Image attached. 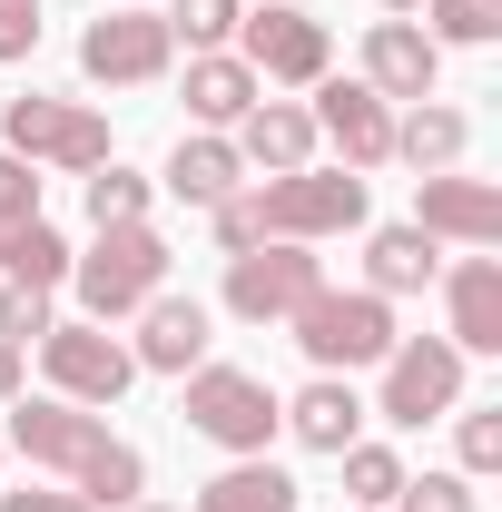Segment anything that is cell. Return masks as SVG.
Wrapping results in <instances>:
<instances>
[{
  "instance_id": "1",
  "label": "cell",
  "mask_w": 502,
  "mask_h": 512,
  "mask_svg": "<svg viewBox=\"0 0 502 512\" xmlns=\"http://www.w3.org/2000/svg\"><path fill=\"white\" fill-rule=\"evenodd\" d=\"M69 286H79V316L89 325H128L168 286V237L158 227H99L89 247L69 256Z\"/></svg>"
},
{
  "instance_id": "2",
  "label": "cell",
  "mask_w": 502,
  "mask_h": 512,
  "mask_svg": "<svg viewBox=\"0 0 502 512\" xmlns=\"http://www.w3.org/2000/svg\"><path fill=\"white\" fill-rule=\"evenodd\" d=\"M0 148L30 158V168H60V178H89V168L119 158L109 119H99L89 99H50V89H20V99L0 109Z\"/></svg>"
},
{
  "instance_id": "3",
  "label": "cell",
  "mask_w": 502,
  "mask_h": 512,
  "mask_svg": "<svg viewBox=\"0 0 502 512\" xmlns=\"http://www.w3.org/2000/svg\"><path fill=\"white\" fill-rule=\"evenodd\" d=\"M286 325H296L315 375H365V365L394 355V306H384L375 286H315Z\"/></svg>"
},
{
  "instance_id": "4",
  "label": "cell",
  "mask_w": 502,
  "mask_h": 512,
  "mask_svg": "<svg viewBox=\"0 0 502 512\" xmlns=\"http://www.w3.org/2000/svg\"><path fill=\"white\" fill-rule=\"evenodd\" d=\"M178 414H188L197 444H217V453H266L286 434L276 384L247 375V365H197V375H178Z\"/></svg>"
},
{
  "instance_id": "5",
  "label": "cell",
  "mask_w": 502,
  "mask_h": 512,
  "mask_svg": "<svg viewBox=\"0 0 502 512\" xmlns=\"http://www.w3.org/2000/svg\"><path fill=\"white\" fill-rule=\"evenodd\" d=\"M256 227L286 237V247L355 237V227H365V178H355V168H286V178L256 188Z\"/></svg>"
},
{
  "instance_id": "6",
  "label": "cell",
  "mask_w": 502,
  "mask_h": 512,
  "mask_svg": "<svg viewBox=\"0 0 502 512\" xmlns=\"http://www.w3.org/2000/svg\"><path fill=\"white\" fill-rule=\"evenodd\" d=\"M463 365H473V355H453V335H394L384 394L365 414H384L394 434H424V424H443V414L463 404Z\"/></svg>"
},
{
  "instance_id": "7",
  "label": "cell",
  "mask_w": 502,
  "mask_h": 512,
  "mask_svg": "<svg viewBox=\"0 0 502 512\" xmlns=\"http://www.w3.org/2000/svg\"><path fill=\"white\" fill-rule=\"evenodd\" d=\"M0 414H10V434H0V444L20 453V463H40V473H60V483H79V473L109 453V414H89V404L20 394V404H0Z\"/></svg>"
},
{
  "instance_id": "8",
  "label": "cell",
  "mask_w": 502,
  "mask_h": 512,
  "mask_svg": "<svg viewBox=\"0 0 502 512\" xmlns=\"http://www.w3.org/2000/svg\"><path fill=\"white\" fill-rule=\"evenodd\" d=\"M237 60H247L266 89H315L325 60H335V40H325V20L296 10V0H256L247 20H237Z\"/></svg>"
},
{
  "instance_id": "9",
  "label": "cell",
  "mask_w": 502,
  "mask_h": 512,
  "mask_svg": "<svg viewBox=\"0 0 502 512\" xmlns=\"http://www.w3.org/2000/svg\"><path fill=\"white\" fill-rule=\"evenodd\" d=\"M40 375H50V394H60V404H89V414H109L128 384H138V355H128L109 325L79 316V325H50V335H40Z\"/></svg>"
},
{
  "instance_id": "10",
  "label": "cell",
  "mask_w": 502,
  "mask_h": 512,
  "mask_svg": "<svg viewBox=\"0 0 502 512\" xmlns=\"http://www.w3.org/2000/svg\"><path fill=\"white\" fill-rule=\"evenodd\" d=\"M315 286H325V256H315V247H286V237L227 256V316H237V325H286Z\"/></svg>"
},
{
  "instance_id": "11",
  "label": "cell",
  "mask_w": 502,
  "mask_h": 512,
  "mask_svg": "<svg viewBox=\"0 0 502 512\" xmlns=\"http://www.w3.org/2000/svg\"><path fill=\"white\" fill-rule=\"evenodd\" d=\"M168 60H178V40H168L158 10H99L79 30V69L99 89H148V79H168Z\"/></svg>"
},
{
  "instance_id": "12",
  "label": "cell",
  "mask_w": 502,
  "mask_h": 512,
  "mask_svg": "<svg viewBox=\"0 0 502 512\" xmlns=\"http://www.w3.org/2000/svg\"><path fill=\"white\" fill-rule=\"evenodd\" d=\"M315 138L335 148V168H355V178H375L384 158H394V99H375L365 79H315Z\"/></svg>"
},
{
  "instance_id": "13",
  "label": "cell",
  "mask_w": 502,
  "mask_h": 512,
  "mask_svg": "<svg viewBox=\"0 0 502 512\" xmlns=\"http://www.w3.org/2000/svg\"><path fill=\"white\" fill-rule=\"evenodd\" d=\"M128 325H138V335H128L138 375H197V365H207V345H217V316H207L197 296H178V286H158Z\"/></svg>"
},
{
  "instance_id": "14",
  "label": "cell",
  "mask_w": 502,
  "mask_h": 512,
  "mask_svg": "<svg viewBox=\"0 0 502 512\" xmlns=\"http://www.w3.org/2000/svg\"><path fill=\"white\" fill-rule=\"evenodd\" d=\"M414 227L424 237H453V247H502V188L493 178H463V168H443V178H414Z\"/></svg>"
},
{
  "instance_id": "15",
  "label": "cell",
  "mask_w": 502,
  "mask_h": 512,
  "mask_svg": "<svg viewBox=\"0 0 502 512\" xmlns=\"http://www.w3.org/2000/svg\"><path fill=\"white\" fill-rule=\"evenodd\" d=\"M443 335H453V355H502V256H463V266H443Z\"/></svg>"
},
{
  "instance_id": "16",
  "label": "cell",
  "mask_w": 502,
  "mask_h": 512,
  "mask_svg": "<svg viewBox=\"0 0 502 512\" xmlns=\"http://www.w3.org/2000/svg\"><path fill=\"white\" fill-rule=\"evenodd\" d=\"M434 79H443V50L424 40V20H375L365 30V89L375 99H434Z\"/></svg>"
},
{
  "instance_id": "17",
  "label": "cell",
  "mask_w": 502,
  "mask_h": 512,
  "mask_svg": "<svg viewBox=\"0 0 502 512\" xmlns=\"http://www.w3.org/2000/svg\"><path fill=\"white\" fill-rule=\"evenodd\" d=\"M276 414H286V434H296L306 453L365 444V394H355V375H315L306 394H276Z\"/></svg>"
},
{
  "instance_id": "18",
  "label": "cell",
  "mask_w": 502,
  "mask_h": 512,
  "mask_svg": "<svg viewBox=\"0 0 502 512\" xmlns=\"http://www.w3.org/2000/svg\"><path fill=\"white\" fill-rule=\"evenodd\" d=\"M158 188L178 197V207H217V197H237V188H247V158H237V138L197 128V138H178V148H168Z\"/></svg>"
},
{
  "instance_id": "19",
  "label": "cell",
  "mask_w": 502,
  "mask_h": 512,
  "mask_svg": "<svg viewBox=\"0 0 502 512\" xmlns=\"http://www.w3.org/2000/svg\"><path fill=\"white\" fill-rule=\"evenodd\" d=\"M227 138H237V158H247V168H266V178L315 168V119L296 109V99H256V109L227 128Z\"/></svg>"
},
{
  "instance_id": "20",
  "label": "cell",
  "mask_w": 502,
  "mask_h": 512,
  "mask_svg": "<svg viewBox=\"0 0 502 512\" xmlns=\"http://www.w3.org/2000/svg\"><path fill=\"white\" fill-rule=\"evenodd\" d=\"M256 99H266V79H256L237 50H197V60H188V119H197V128H217V138H227Z\"/></svg>"
},
{
  "instance_id": "21",
  "label": "cell",
  "mask_w": 502,
  "mask_h": 512,
  "mask_svg": "<svg viewBox=\"0 0 502 512\" xmlns=\"http://www.w3.org/2000/svg\"><path fill=\"white\" fill-rule=\"evenodd\" d=\"M463 148H473V119H463L453 99H414V109L394 119V158H404L414 178H443V168H463Z\"/></svg>"
},
{
  "instance_id": "22",
  "label": "cell",
  "mask_w": 502,
  "mask_h": 512,
  "mask_svg": "<svg viewBox=\"0 0 502 512\" xmlns=\"http://www.w3.org/2000/svg\"><path fill=\"white\" fill-rule=\"evenodd\" d=\"M434 276H443V247L424 237V227H414V217H404V227H375V237H365V286H375L384 306H394V296H424Z\"/></svg>"
},
{
  "instance_id": "23",
  "label": "cell",
  "mask_w": 502,
  "mask_h": 512,
  "mask_svg": "<svg viewBox=\"0 0 502 512\" xmlns=\"http://www.w3.org/2000/svg\"><path fill=\"white\" fill-rule=\"evenodd\" d=\"M306 493H296V473L286 463H266V453H237L207 493H197V512H296Z\"/></svg>"
},
{
  "instance_id": "24",
  "label": "cell",
  "mask_w": 502,
  "mask_h": 512,
  "mask_svg": "<svg viewBox=\"0 0 502 512\" xmlns=\"http://www.w3.org/2000/svg\"><path fill=\"white\" fill-rule=\"evenodd\" d=\"M0 286H69V237L50 217H30V227H0Z\"/></svg>"
},
{
  "instance_id": "25",
  "label": "cell",
  "mask_w": 502,
  "mask_h": 512,
  "mask_svg": "<svg viewBox=\"0 0 502 512\" xmlns=\"http://www.w3.org/2000/svg\"><path fill=\"white\" fill-rule=\"evenodd\" d=\"M335 463H345V503L355 512H384L394 493H404V453L394 444H345Z\"/></svg>"
},
{
  "instance_id": "26",
  "label": "cell",
  "mask_w": 502,
  "mask_h": 512,
  "mask_svg": "<svg viewBox=\"0 0 502 512\" xmlns=\"http://www.w3.org/2000/svg\"><path fill=\"white\" fill-rule=\"evenodd\" d=\"M424 40L434 50H483V40H502V0H424Z\"/></svg>"
},
{
  "instance_id": "27",
  "label": "cell",
  "mask_w": 502,
  "mask_h": 512,
  "mask_svg": "<svg viewBox=\"0 0 502 512\" xmlns=\"http://www.w3.org/2000/svg\"><path fill=\"white\" fill-rule=\"evenodd\" d=\"M148 188L158 178H138V168H89V227H148Z\"/></svg>"
},
{
  "instance_id": "28",
  "label": "cell",
  "mask_w": 502,
  "mask_h": 512,
  "mask_svg": "<svg viewBox=\"0 0 502 512\" xmlns=\"http://www.w3.org/2000/svg\"><path fill=\"white\" fill-rule=\"evenodd\" d=\"M453 473L463 483L502 473V404H453Z\"/></svg>"
},
{
  "instance_id": "29",
  "label": "cell",
  "mask_w": 502,
  "mask_h": 512,
  "mask_svg": "<svg viewBox=\"0 0 502 512\" xmlns=\"http://www.w3.org/2000/svg\"><path fill=\"white\" fill-rule=\"evenodd\" d=\"M158 20H168V40H188V60H197V50H227V40H237L247 0H168Z\"/></svg>"
},
{
  "instance_id": "30",
  "label": "cell",
  "mask_w": 502,
  "mask_h": 512,
  "mask_svg": "<svg viewBox=\"0 0 502 512\" xmlns=\"http://www.w3.org/2000/svg\"><path fill=\"white\" fill-rule=\"evenodd\" d=\"M384 512H473V483L463 473H404V493Z\"/></svg>"
},
{
  "instance_id": "31",
  "label": "cell",
  "mask_w": 502,
  "mask_h": 512,
  "mask_svg": "<svg viewBox=\"0 0 502 512\" xmlns=\"http://www.w3.org/2000/svg\"><path fill=\"white\" fill-rule=\"evenodd\" d=\"M50 296H40V286H0V335H10V345H40V335H50Z\"/></svg>"
},
{
  "instance_id": "32",
  "label": "cell",
  "mask_w": 502,
  "mask_h": 512,
  "mask_svg": "<svg viewBox=\"0 0 502 512\" xmlns=\"http://www.w3.org/2000/svg\"><path fill=\"white\" fill-rule=\"evenodd\" d=\"M30 217H40V168L0 148V227H30Z\"/></svg>"
},
{
  "instance_id": "33",
  "label": "cell",
  "mask_w": 502,
  "mask_h": 512,
  "mask_svg": "<svg viewBox=\"0 0 502 512\" xmlns=\"http://www.w3.org/2000/svg\"><path fill=\"white\" fill-rule=\"evenodd\" d=\"M207 227H217V247H227V256L266 247V227H256V197H247V188H237V197H217V207H207Z\"/></svg>"
},
{
  "instance_id": "34",
  "label": "cell",
  "mask_w": 502,
  "mask_h": 512,
  "mask_svg": "<svg viewBox=\"0 0 502 512\" xmlns=\"http://www.w3.org/2000/svg\"><path fill=\"white\" fill-rule=\"evenodd\" d=\"M40 30H50V20H40V0H0V60H30V50H40Z\"/></svg>"
},
{
  "instance_id": "35",
  "label": "cell",
  "mask_w": 502,
  "mask_h": 512,
  "mask_svg": "<svg viewBox=\"0 0 502 512\" xmlns=\"http://www.w3.org/2000/svg\"><path fill=\"white\" fill-rule=\"evenodd\" d=\"M0 512H89V503H79L69 483L60 493H50V483H20V493H0Z\"/></svg>"
},
{
  "instance_id": "36",
  "label": "cell",
  "mask_w": 502,
  "mask_h": 512,
  "mask_svg": "<svg viewBox=\"0 0 502 512\" xmlns=\"http://www.w3.org/2000/svg\"><path fill=\"white\" fill-rule=\"evenodd\" d=\"M20 394H30V345L0 335V404H20Z\"/></svg>"
},
{
  "instance_id": "37",
  "label": "cell",
  "mask_w": 502,
  "mask_h": 512,
  "mask_svg": "<svg viewBox=\"0 0 502 512\" xmlns=\"http://www.w3.org/2000/svg\"><path fill=\"white\" fill-rule=\"evenodd\" d=\"M384 10H394V20H414V10H424V0H384Z\"/></svg>"
},
{
  "instance_id": "38",
  "label": "cell",
  "mask_w": 502,
  "mask_h": 512,
  "mask_svg": "<svg viewBox=\"0 0 502 512\" xmlns=\"http://www.w3.org/2000/svg\"><path fill=\"white\" fill-rule=\"evenodd\" d=\"M128 512H178V503H148V493H138V503H128Z\"/></svg>"
},
{
  "instance_id": "39",
  "label": "cell",
  "mask_w": 502,
  "mask_h": 512,
  "mask_svg": "<svg viewBox=\"0 0 502 512\" xmlns=\"http://www.w3.org/2000/svg\"><path fill=\"white\" fill-rule=\"evenodd\" d=\"M0 463H10V444H0Z\"/></svg>"
},
{
  "instance_id": "40",
  "label": "cell",
  "mask_w": 502,
  "mask_h": 512,
  "mask_svg": "<svg viewBox=\"0 0 502 512\" xmlns=\"http://www.w3.org/2000/svg\"><path fill=\"white\" fill-rule=\"evenodd\" d=\"M345 512H355V503H345Z\"/></svg>"
}]
</instances>
